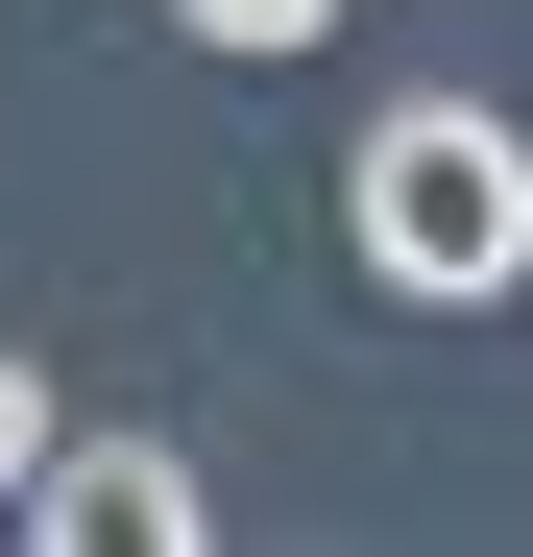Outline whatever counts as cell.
<instances>
[{"label": "cell", "mask_w": 533, "mask_h": 557, "mask_svg": "<svg viewBox=\"0 0 533 557\" xmlns=\"http://www.w3.org/2000/svg\"><path fill=\"white\" fill-rule=\"evenodd\" d=\"M339 243H364L388 315H485V292H533V146L485 98H388L364 170H339Z\"/></svg>", "instance_id": "cell-1"}, {"label": "cell", "mask_w": 533, "mask_h": 557, "mask_svg": "<svg viewBox=\"0 0 533 557\" xmlns=\"http://www.w3.org/2000/svg\"><path fill=\"white\" fill-rule=\"evenodd\" d=\"M25 533H98V557H195L219 509H195V460H170V436H49Z\"/></svg>", "instance_id": "cell-2"}, {"label": "cell", "mask_w": 533, "mask_h": 557, "mask_svg": "<svg viewBox=\"0 0 533 557\" xmlns=\"http://www.w3.org/2000/svg\"><path fill=\"white\" fill-rule=\"evenodd\" d=\"M170 25H195V49H315L339 0H170Z\"/></svg>", "instance_id": "cell-4"}, {"label": "cell", "mask_w": 533, "mask_h": 557, "mask_svg": "<svg viewBox=\"0 0 533 557\" xmlns=\"http://www.w3.org/2000/svg\"><path fill=\"white\" fill-rule=\"evenodd\" d=\"M49 436H73V412L25 388V363H0V533H25V485H49Z\"/></svg>", "instance_id": "cell-3"}]
</instances>
